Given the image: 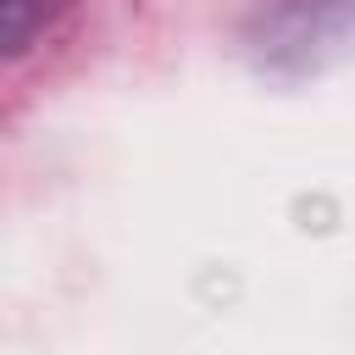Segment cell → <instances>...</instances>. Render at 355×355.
<instances>
[{
	"label": "cell",
	"mask_w": 355,
	"mask_h": 355,
	"mask_svg": "<svg viewBox=\"0 0 355 355\" xmlns=\"http://www.w3.org/2000/svg\"><path fill=\"white\" fill-rule=\"evenodd\" d=\"M61 0H0V55H17L50 17Z\"/></svg>",
	"instance_id": "6da1fadb"
}]
</instances>
